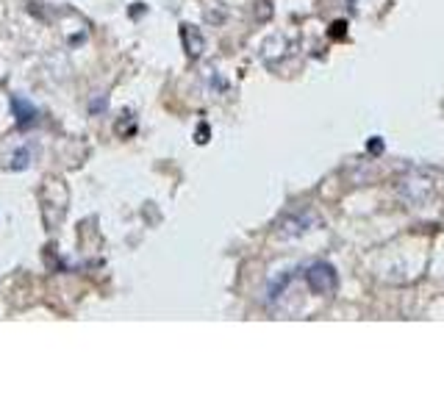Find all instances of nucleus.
Wrapping results in <instances>:
<instances>
[{
    "label": "nucleus",
    "mask_w": 444,
    "mask_h": 416,
    "mask_svg": "<svg viewBox=\"0 0 444 416\" xmlns=\"http://www.w3.org/2000/svg\"><path fill=\"white\" fill-rule=\"evenodd\" d=\"M42 211H45L47 227H58V222L64 219V211H67V186L58 178L45 181V186H42Z\"/></svg>",
    "instance_id": "obj_1"
},
{
    "label": "nucleus",
    "mask_w": 444,
    "mask_h": 416,
    "mask_svg": "<svg viewBox=\"0 0 444 416\" xmlns=\"http://www.w3.org/2000/svg\"><path fill=\"white\" fill-rule=\"evenodd\" d=\"M400 195L411 203V206H420L425 203L431 195H434V178L428 173H411L403 184H400Z\"/></svg>",
    "instance_id": "obj_2"
},
{
    "label": "nucleus",
    "mask_w": 444,
    "mask_h": 416,
    "mask_svg": "<svg viewBox=\"0 0 444 416\" xmlns=\"http://www.w3.org/2000/svg\"><path fill=\"white\" fill-rule=\"evenodd\" d=\"M306 283H308V289L314 291V294H331V291H336V269L331 266V264H325V261H317V264H311L308 269H306Z\"/></svg>",
    "instance_id": "obj_3"
},
{
    "label": "nucleus",
    "mask_w": 444,
    "mask_h": 416,
    "mask_svg": "<svg viewBox=\"0 0 444 416\" xmlns=\"http://www.w3.org/2000/svg\"><path fill=\"white\" fill-rule=\"evenodd\" d=\"M181 39H184V47H187L189 58H198L206 47V39L195 25H181Z\"/></svg>",
    "instance_id": "obj_4"
},
{
    "label": "nucleus",
    "mask_w": 444,
    "mask_h": 416,
    "mask_svg": "<svg viewBox=\"0 0 444 416\" xmlns=\"http://www.w3.org/2000/svg\"><path fill=\"white\" fill-rule=\"evenodd\" d=\"M11 109H14L19 125H28V122L36 120V109H33L28 100H22V97H11Z\"/></svg>",
    "instance_id": "obj_5"
},
{
    "label": "nucleus",
    "mask_w": 444,
    "mask_h": 416,
    "mask_svg": "<svg viewBox=\"0 0 444 416\" xmlns=\"http://www.w3.org/2000/svg\"><path fill=\"white\" fill-rule=\"evenodd\" d=\"M31 164V150L28 147H19L17 153H14V161H11V170H25Z\"/></svg>",
    "instance_id": "obj_6"
},
{
    "label": "nucleus",
    "mask_w": 444,
    "mask_h": 416,
    "mask_svg": "<svg viewBox=\"0 0 444 416\" xmlns=\"http://www.w3.org/2000/svg\"><path fill=\"white\" fill-rule=\"evenodd\" d=\"M89 109H92L95 114H100V111H106V95H103V97H97V100L92 97V103H89Z\"/></svg>",
    "instance_id": "obj_7"
}]
</instances>
